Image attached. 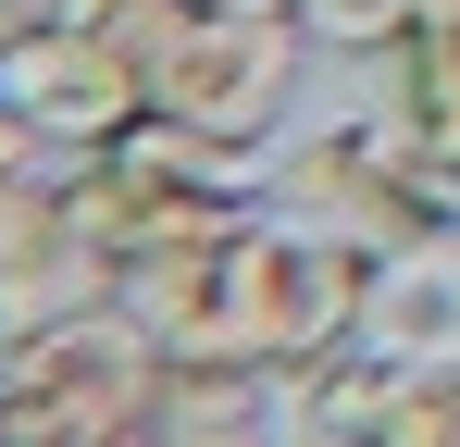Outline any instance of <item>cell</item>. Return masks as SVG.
<instances>
[{"label":"cell","mask_w":460,"mask_h":447,"mask_svg":"<svg viewBox=\"0 0 460 447\" xmlns=\"http://www.w3.org/2000/svg\"><path fill=\"white\" fill-rule=\"evenodd\" d=\"M25 162H50V149H38L25 125H13V112H0V174H25Z\"/></svg>","instance_id":"obj_13"},{"label":"cell","mask_w":460,"mask_h":447,"mask_svg":"<svg viewBox=\"0 0 460 447\" xmlns=\"http://www.w3.org/2000/svg\"><path fill=\"white\" fill-rule=\"evenodd\" d=\"M150 398H162V348L125 298H87L63 323L13 336L0 348V447H112V435H150Z\"/></svg>","instance_id":"obj_2"},{"label":"cell","mask_w":460,"mask_h":447,"mask_svg":"<svg viewBox=\"0 0 460 447\" xmlns=\"http://www.w3.org/2000/svg\"><path fill=\"white\" fill-rule=\"evenodd\" d=\"M63 199H75L87 249L125 274L150 236L236 224V212H249V162H236V149H212V137H187L174 112H137L125 137H100V149H75V162H63Z\"/></svg>","instance_id":"obj_4"},{"label":"cell","mask_w":460,"mask_h":447,"mask_svg":"<svg viewBox=\"0 0 460 447\" xmlns=\"http://www.w3.org/2000/svg\"><path fill=\"white\" fill-rule=\"evenodd\" d=\"M385 63H398V87H385V100H398V125L460 174V0H423V25H411Z\"/></svg>","instance_id":"obj_10"},{"label":"cell","mask_w":460,"mask_h":447,"mask_svg":"<svg viewBox=\"0 0 460 447\" xmlns=\"http://www.w3.org/2000/svg\"><path fill=\"white\" fill-rule=\"evenodd\" d=\"M212 13H299V0H212Z\"/></svg>","instance_id":"obj_14"},{"label":"cell","mask_w":460,"mask_h":447,"mask_svg":"<svg viewBox=\"0 0 460 447\" xmlns=\"http://www.w3.org/2000/svg\"><path fill=\"white\" fill-rule=\"evenodd\" d=\"M299 25L323 50H398V38L423 25V0H299Z\"/></svg>","instance_id":"obj_12"},{"label":"cell","mask_w":460,"mask_h":447,"mask_svg":"<svg viewBox=\"0 0 460 447\" xmlns=\"http://www.w3.org/2000/svg\"><path fill=\"white\" fill-rule=\"evenodd\" d=\"M374 447H460V361H398V398H385Z\"/></svg>","instance_id":"obj_11"},{"label":"cell","mask_w":460,"mask_h":447,"mask_svg":"<svg viewBox=\"0 0 460 447\" xmlns=\"http://www.w3.org/2000/svg\"><path fill=\"white\" fill-rule=\"evenodd\" d=\"M385 398H398V361L385 348H311V361L274 372V410H287V435H385Z\"/></svg>","instance_id":"obj_9"},{"label":"cell","mask_w":460,"mask_h":447,"mask_svg":"<svg viewBox=\"0 0 460 447\" xmlns=\"http://www.w3.org/2000/svg\"><path fill=\"white\" fill-rule=\"evenodd\" d=\"M311 50H323V38H311L299 13H199L150 63V112H174L187 137H212V149L249 162V149L299 112V63Z\"/></svg>","instance_id":"obj_5"},{"label":"cell","mask_w":460,"mask_h":447,"mask_svg":"<svg viewBox=\"0 0 460 447\" xmlns=\"http://www.w3.org/2000/svg\"><path fill=\"white\" fill-rule=\"evenodd\" d=\"M361 348H385V361H460V224L423 236V249H385V261H374Z\"/></svg>","instance_id":"obj_7"},{"label":"cell","mask_w":460,"mask_h":447,"mask_svg":"<svg viewBox=\"0 0 460 447\" xmlns=\"http://www.w3.org/2000/svg\"><path fill=\"white\" fill-rule=\"evenodd\" d=\"M150 435H287L274 410V361H162V398H150Z\"/></svg>","instance_id":"obj_8"},{"label":"cell","mask_w":460,"mask_h":447,"mask_svg":"<svg viewBox=\"0 0 460 447\" xmlns=\"http://www.w3.org/2000/svg\"><path fill=\"white\" fill-rule=\"evenodd\" d=\"M261 199H287V212L336 224L349 249H423V236H448L460 224V174L436 162V149L398 125V100L385 112H361V125H323V137H299L287 162H274V187Z\"/></svg>","instance_id":"obj_3"},{"label":"cell","mask_w":460,"mask_h":447,"mask_svg":"<svg viewBox=\"0 0 460 447\" xmlns=\"http://www.w3.org/2000/svg\"><path fill=\"white\" fill-rule=\"evenodd\" d=\"M361 298H374V249H349L336 224L261 199L225 236V311H212V348L199 361H274L287 372L311 348H349L361 336Z\"/></svg>","instance_id":"obj_1"},{"label":"cell","mask_w":460,"mask_h":447,"mask_svg":"<svg viewBox=\"0 0 460 447\" xmlns=\"http://www.w3.org/2000/svg\"><path fill=\"white\" fill-rule=\"evenodd\" d=\"M0 348H13V336H0Z\"/></svg>","instance_id":"obj_15"},{"label":"cell","mask_w":460,"mask_h":447,"mask_svg":"<svg viewBox=\"0 0 460 447\" xmlns=\"http://www.w3.org/2000/svg\"><path fill=\"white\" fill-rule=\"evenodd\" d=\"M0 112L50 149V162H75V149L125 137V125L150 112V74H137L125 38H100L87 13L38 0L25 25H0Z\"/></svg>","instance_id":"obj_6"}]
</instances>
